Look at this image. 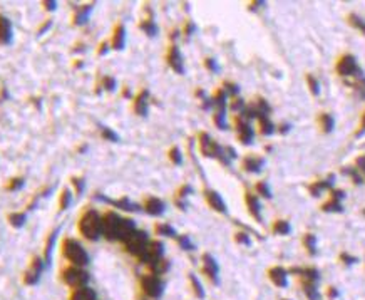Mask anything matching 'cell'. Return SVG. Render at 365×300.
<instances>
[{"label": "cell", "instance_id": "obj_1", "mask_svg": "<svg viewBox=\"0 0 365 300\" xmlns=\"http://www.w3.org/2000/svg\"><path fill=\"white\" fill-rule=\"evenodd\" d=\"M79 233L86 240L95 241L99 237H102V223H101V215L95 210H86L78 223Z\"/></svg>", "mask_w": 365, "mask_h": 300}, {"label": "cell", "instance_id": "obj_2", "mask_svg": "<svg viewBox=\"0 0 365 300\" xmlns=\"http://www.w3.org/2000/svg\"><path fill=\"white\" fill-rule=\"evenodd\" d=\"M62 255L66 257L74 267H86L89 264V253L78 240L66 238L62 241Z\"/></svg>", "mask_w": 365, "mask_h": 300}, {"label": "cell", "instance_id": "obj_3", "mask_svg": "<svg viewBox=\"0 0 365 300\" xmlns=\"http://www.w3.org/2000/svg\"><path fill=\"white\" fill-rule=\"evenodd\" d=\"M198 144H200V151L203 156L206 158H216L220 159L223 164H229V159L225 155V148H221L208 133H200L198 136Z\"/></svg>", "mask_w": 365, "mask_h": 300}, {"label": "cell", "instance_id": "obj_4", "mask_svg": "<svg viewBox=\"0 0 365 300\" xmlns=\"http://www.w3.org/2000/svg\"><path fill=\"white\" fill-rule=\"evenodd\" d=\"M337 74L342 76V78H362L363 72L362 69L358 67L357 59L352 54H343L340 59L337 61Z\"/></svg>", "mask_w": 365, "mask_h": 300}, {"label": "cell", "instance_id": "obj_5", "mask_svg": "<svg viewBox=\"0 0 365 300\" xmlns=\"http://www.w3.org/2000/svg\"><path fill=\"white\" fill-rule=\"evenodd\" d=\"M62 282L72 287V289H79V287H86L89 282V273L82 270L81 267H67L66 270H62Z\"/></svg>", "mask_w": 365, "mask_h": 300}, {"label": "cell", "instance_id": "obj_6", "mask_svg": "<svg viewBox=\"0 0 365 300\" xmlns=\"http://www.w3.org/2000/svg\"><path fill=\"white\" fill-rule=\"evenodd\" d=\"M119 221L121 216L109 210L104 215L101 216V223H102V237L109 241H116L118 240V228H119Z\"/></svg>", "mask_w": 365, "mask_h": 300}, {"label": "cell", "instance_id": "obj_7", "mask_svg": "<svg viewBox=\"0 0 365 300\" xmlns=\"http://www.w3.org/2000/svg\"><path fill=\"white\" fill-rule=\"evenodd\" d=\"M149 238H148V233L143 232V230H136L129 238H127L124 241V247H126V250L129 252L131 255H134V257H141V255L144 253L146 250V247H148L149 243Z\"/></svg>", "mask_w": 365, "mask_h": 300}, {"label": "cell", "instance_id": "obj_8", "mask_svg": "<svg viewBox=\"0 0 365 300\" xmlns=\"http://www.w3.org/2000/svg\"><path fill=\"white\" fill-rule=\"evenodd\" d=\"M163 255H164V245L159 240H152L148 243V247H146V250L139 257V260L143 261V264L151 267V265H155L156 261L161 260Z\"/></svg>", "mask_w": 365, "mask_h": 300}, {"label": "cell", "instance_id": "obj_9", "mask_svg": "<svg viewBox=\"0 0 365 300\" xmlns=\"http://www.w3.org/2000/svg\"><path fill=\"white\" fill-rule=\"evenodd\" d=\"M235 127H236V136H238V141L241 144H252L253 139H255V131L252 124H249V121L241 118L240 114L235 118Z\"/></svg>", "mask_w": 365, "mask_h": 300}, {"label": "cell", "instance_id": "obj_10", "mask_svg": "<svg viewBox=\"0 0 365 300\" xmlns=\"http://www.w3.org/2000/svg\"><path fill=\"white\" fill-rule=\"evenodd\" d=\"M141 287H143L146 295H149L151 298L161 297L163 293V282L155 273H149V275H144L141 278Z\"/></svg>", "mask_w": 365, "mask_h": 300}, {"label": "cell", "instance_id": "obj_11", "mask_svg": "<svg viewBox=\"0 0 365 300\" xmlns=\"http://www.w3.org/2000/svg\"><path fill=\"white\" fill-rule=\"evenodd\" d=\"M44 267H46V261H44L42 258H39V257H34V258H32L29 269L25 270V273H24V284L35 285L37 282H39Z\"/></svg>", "mask_w": 365, "mask_h": 300}, {"label": "cell", "instance_id": "obj_12", "mask_svg": "<svg viewBox=\"0 0 365 300\" xmlns=\"http://www.w3.org/2000/svg\"><path fill=\"white\" fill-rule=\"evenodd\" d=\"M166 62L168 66L175 71L176 74H184V59H183V54L176 44H172L168 49V54H166Z\"/></svg>", "mask_w": 365, "mask_h": 300}, {"label": "cell", "instance_id": "obj_13", "mask_svg": "<svg viewBox=\"0 0 365 300\" xmlns=\"http://www.w3.org/2000/svg\"><path fill=\"white\" fill-rule=\"evenodd\" d=\"M204 200H206V203L209 205L211 210H215V212L218 213H226L228 210H226V203L225 200L221 198V195L218 193V191L215 190H204Z\"/></svg>", "mask_w": 365, "mask_h": 300}, {"label": "cell", "instance_id": "obj_14", "mask_svg": "<svg viewBox=\"0 0 365 300\" xmlns=\"http://www.w3.org/2000/svg\"><path fill=\"white\" fill-rule=\"evenodd\" d=\"M132 109L138 116H148V109H149V91L148 89H143L139 91L138 96L132 101Z\"/></svg>", "mask_w": 365, "mask_h": 300}, {"label": "cell", "instance_id": "obj_15", "mask_svg": "<svg viewBox=\"0 0 365 300\" xmlns=\"http://www.w3.org/2000/svg\"><path fill=\"white\" fill-rule=\"evenodd\" d=\"M143 208H144V212L151 216H161L166 210V205L163 200H159L156 196H148L143 203Z\"/></svg>", "mask_w": 365, "mask_h": 300}, {"label": "cell", "instance_id": "obj_16", "mask_svg": "<svg viewBox=\"0 0 365 300\" xmlns=\"http://www.w3.org/2000/svg\"><path fill=\"white\" fill-rule=\"evenodd\" d=\"M203 273L206 275L211 282H218V272H220V269H218V264H216V260L213 258V255H209V253H204L203 257Z\"/></svg>", "mask_w": 365, "mask_h": 300}, {"label": "cell", "instance_id": "obj_17", "mask_svg": "<svg viewBox=\"0 0 365 300\" xmlns=\"http://www.w3.org/2000/svg\"><path fill=\"white\" fill-rule=\"evenodd\" d=\"M263 166H265V158L257 156V155H248L243 158L241 161V168L248 171V173H260Z\"/></svg>", "mask_w": 365, "mask_h": 300}, {"label": "cell", "instance_id": "obj_18", "mask_svg": "<svg viewBox=\"0 0 365 300\" xmlns=\"http://www.w3.org/2000/svg\"><path fill=\"white\" fill-rule=\"evenodd\" d=\"M14 37V27L7 17L0 14V46H9Z\"/></svg>", "mask_w": 365, "mask_h": 300}, {"label": "cell", "instance_id": "obj_19", "mask_svg": "<svg viewBox=\"0 0 365 300\" xmlns=\"http://www.w3.org/2000/svg\"><path fill=\"white\" fill-rule=\"evenodd\" d=\"M136 223H134V220L131 218H123L121 216V221H119V228H118V240L119 241H124L131 237V235L136 232Z\"/></svg>", "mask_w": 365, "mask_h": 300}, {"label": "cell", "instance_id": "obj_20", "mask_svg": "<svg viewBox=\"0 0 365 300\" xmlns=\"http://www.w3.org/2000/svg\"><path fill=\"white\" fill-rule=\"evenodd\" d=\"M334 180H335V176H334V175H329V176L325 178V180L312 181V184H309L310 195H312V196H320L325 190H332V186H334Z\"/></svg>", "mask_w": 365, "mask_h": 300}, {"label": "cell", "instance_id": "obj_21", "mask_svg": "<svg viewBox=\"0 0 365 300\" xmlns=\"http://www.w3.org/2000/svg\"><path fill=\"white\" fill-rule=\"evenodd\" d=\"M245 203H246L248 213L252 215L257 221H261V207H260L258 196L253 195V193H249V191H246V193H245Z\"/></svg>", "mask_w": 365, "mask_h": 300}, {"label": "cell", "instance_id": "obj_22", "mask_svg": "<svg viewBox=\"0 0 365 300\" xmlns=\"http://www.w3.org/2000/svg\"><path fill=\"white\" fill-rule=\"evenodd\" d=\"M126 46V27L123 24H118L114 27L112 32V39H111V49L114 50H123Z\"/></svg>", "mask_w": 365, "mask_h": 300}, {"label": "cell", "instance_id": "obj_23", "mask_svg": "<svg viewBox=\"0 0 365 300\" xmlns=\"http://www.w3.org/2000/svg\"><path fill=\"white\" fill-rule=\"evenodd\" d=\"M98 200L106 201V203H109V205H112V207H116V208L126 210V212H138V210H139V205L132 203L129 198H121V200H109V198H104V196H98Z\"/></svg>", "mask_w": 365, "mask_h": 300}, {"label": "cell", "instance_id": "obj_24", "mask_svg": "<svg viewBox=\"0 0 365 300\" xmlns=\"http://www.w3.org/2000/svg\"><path fill=\"white\" fill-rule=\"evenodd\" d=\"M94 9V4H86V5H81V7L75 10L74 14V25H84L89 21V15Z\"/></svg>", "mask_w": 365, "mask_h": 300}, {"label": "cell", "instance_id": "obj_25", "mask_svg": "<svg viewBox=\"0 0 365 300\" xmlns=\"http://www.w3.org/2000/svg\"><path fill=\"white\" fill-rule=\"evenodd\" d=\"M268 277H270V280L277 287H285L286 285V270L281 269V267H273V269H270Z\"/></svg>", "mask_w": 365, "mask_h": 300}, {"label": "cell", "instance_id": "obj_26", "mask_svg": "<svg viewBox=\"0 0 365 300\" xmlns=\"http://www.w3.org/2000/svg\"><path fill=\"white\" fill-rule=\"evenodd\" d=\"M335 126V119L330 113H320L318 116V127L322 133H332Z\"/></svg>", "mask_w": 365, "mask_h": 300}, {"label": "cell", "instance_id": "obj_27", "mask_svg": "<svg viewBox=\"0 0 365 300\" xmlns=\"http://www.w3.org/2000/svg\"><path fill=\"white\" fill-rule=\"evenodd\" d=\"M70 300H95V292L89 287H79L70 293Z\"/></svg>", "mask_w": 365, "mask_h": 300}, {"label": "cell", "instance_id": "obj_28", "mask_svg": "<svg viewBox=\"0 0 365 300\" xmlns=\"http://www.w3.org/2000/svg\"><path fill=\"white\" fill-rule=\"evenodd\" d=\"M57 233H59V228H55L54 232L49 233V237H47L46 248H44V261H46V265H49L50 260H52V250H54V243H55Z\"/></svg>", "mask_w": 365, "mask_h": 300}, {"label": "cell", "instance_id": "obj_29", "mask_svg": "<svg viewBox=\"0 0 365 300\" xmlns=\"http://www.w3.org/2000/svg\"><path fill=\"white\" fill-rule=\"evenodd\" d=\"M191 191H193V190H191L189 184H183V186L176 191L175 203H176V205L181 208V210H186V198L191 195Z\"/></svg>", "mask_w": 365, "mask_h": 300}, {"label": "cell", "instance_id": "obj_30", "mask_svg": "<svg viewBox=\"0 0 365 300\" xmlns=\"http://www.w3.org/2000/svg\"><path fill=\"white\" fill-rule=\"evenodd\" d=\"M322 212H326V213H342L343 212L342 201L335 200V198H330L329 201H325L323 205H322Z\"/></svg>", "mask_w": 365, "mask_h": 300}, {"label": "cell", "instance_id": "obj_31", "mask_svg": "<svg viewBox=\"0 0 365 300\" xmlns=\"http://www.w3.org/2000/svg\"><path fill=\"white\" fill-rule=\"evenodd\" d=\"M155 232H156V235H161V237H171V238L178 237L176 230L172 228L171 225H168V223H156Z\"/></svg>", "mask_w": 365, "mask_h": 300}, {"label": "cell", "instance_id": "obj_32", "mask_svg": "<svg viewBox=\"0 0 365 300\" xmlns=\"http://www.w3.org/2000/svg\"><path fill=\"white\" fill-rule=\"evenodd\" d=\"M139 29L149 37H155L158 34V25H156L155 21H152V18H144V21H141Z\"/></svg>", "mask_w": 365, "mask_h": 300}, {"label": "cell", "instance_id": "obj_33", "mask_svg": "<svg viewBox=\"0 0 365 300\" xmlns=\"http://www.w3.org/2000/svg\"><path fill=\"white\" fill-rule=\"evenodd\" d=\"M272 232H273L275 235H288V233L292 232L290 221H288V220H277V221L273 223Z\"/></svg>", "mask_w": 365, "mask_h": 300}, {"label": "cell", "instance_id": "obj_34", "mask_svg": "<svg viewBox=\"0 0 365 300\" xmlns=\"http://www.w3.org/2000/svg\"><path fill=\"white\" fill-rule=\"evenodd\" d=\"M273 131H275V126L270 119L268 118L258 119V133L261 136H270V135H273Z\"/></svg>", "mask_w": 365, "mask_h": 300}, {"label": "cell", "instance_id": "obj_35", "mask_svg": "<svg viewBox=\"0 0 365 300\" xmlns=\"http://www.w3.org/2000/svg\"><path fill=\"white\" fill-rule=\"evenodd\" d=\"M25 220H27V215L24 212H15L9 215V223L14 228H22L25 225Z\"/></svg>", "mask_w": 365, "mask_h": 300}, {"label": "cell", "instance_id": "obj_36", "mask_svg": "<svg viewBox=\"0 0 365 300\" xmlns=\"http://www.w3.org/2000/svg\"><path fill=\"white\" fill-rule=\"evenodd\" d=\"M70 203H72V193H70L69 188H64L61 191V198H59V210L61 212L67 210L70 207Z\"/></svg>", "mask_w": 365, "mask_h": 300}, {"label": "cell", "instance_id": "obj_37", "mask_svg": "<svg viewBox=\"0 0 365 300\" xmlns=\"http://www.w3.org/2000/svg\"><path fill=\"white\" fill-rule=\"evenodd\" d=\"M303 247L306 248V252L310 255L317 253V237L313 233H306L303 237Z\"/></svg>", "mask_w": 365, "mask_h": 300}, {"label": "cell", "instance_id": "obj_38", "mask_svg": "<svg viewBox=\"0 0 365 300\" xmlns=\"http://www.w3.org/2000/svg\"><path fill=\"white\" fill-rule=\"evenodd\" d=\"M342 173L347 175V176H350L352 180H354L355 184H362V183H363V178H362L360 171H358L357 168H352V166H345V168H342Z\"/></svg>", "mask_w": 365, "mask_h": 300}, {"label": "cell", "instance_id": "obj_39", "mask_svg": "<svg viewBox=\"0 0 365 300\" xmlns=\"http://www.w3.org/2000/svg\"><path fill=\"white\" fill-rule=\"evenodd\" d=\"M223 91L226 92V96H232V99H233V98H238L240 87H238V84H235V82L225 81L223 82Z\"/></svg>", "mask_w": 365, "mask_h": 300}, {"label": "cell", "instance_id": "obj_40", "mask_svg": "<svg viewBox=\"0 0 365 300\" xmlns=\"http://www.w3.org/2000/svg\"><path fill=\"white\" fill-rule=\"evenodd\" d=\"M306 84H309V89H310L312 96H318L320 94V82L317 81L315 76L306 74Z\"/></svg>", "mask_w": 365, "mask_h": 300}, {"label": "cell", "instance_id": "obj_41", "mask_svg": "<svg viewBox=\"0 0 365 300\" xmlns=\"http://www.w3.org/2000/svg\"><path fill=\"white\" fill-rule=\"evenodd\" d=\"M168 158H169V161L172 164H181L183 163V155H181V151H179L178 146H172V148L168 151Z\"/></svg>", "mask_w": 365, "mask_h": 300}, {"label": "cell", "instance_id": "obj_42", "mask_svg": "<svg viewBox=\"0 0 365 300\" xmlns=\"http://www.w3.org/2000/svg\"><path fill=\"white\" fill-rule=\"evenodd\" d=\"M255 190H257V193H258L260 196L272 198V190H270V186H268L266 181H258L257 184H255Z\"/></svg>", "mask_w": 365, "mask_h": 300}, {"label": "cell", "instance_id": "obj_43", "mask_svg": "<svg viewBox=\"0 0 365 300\" xmlns=\"http://www.w3.org/2000/svg\"><path fill=\"white\" fill-rule=\"evenodd\" d=\"M189 282H191V287H193V292L196 293V297L203 298V297H204V290H203V287H201V284H200V280L196 278V275L189 273Z\"/></svg>", "mask_w": 365, "mask_h": 300}, {"label": "cell", "instance_id": "obj_44", "mask_svg": "<svg viewBox=\"0 0 365 300\" xmlns=\"http://www.w3.org/2000/svg\"><path fill=\"white\" fill-rule=\"evenodd\" d=\"M101 136L106 139V141H111V143H118L119 141V136L116 131H112L111 127H102L101 129Z\"/></svg>", "mask_w": 365, "mask_h": 300}, {"label": "cell", "instance_id": "obj_45", "mask_svg": "<svg viewBox=\"0 0 365 300\" xmlns=\"http://www.w3.org/2000/svg\"><path fill=\"white\" fill-rule=\"evenodd\" d=\"M176 240H178V243H179V247L183 248V250H195L193 241H191V238L188 237V235H178Z\"/></svg>", "mask_w": 365, "mask_h": 300}, {"label": "cell", "instance_id": "obj_46", "mask_svg": "<svg viewBox=\"0 0 365 300\" xmlns=\"http://www.w3.org/2000/svg\"><path fill=\"white\" fill-rule=\"evenodd\" d=\"M349 24L354 25L355 29L362 30L363 34H365V21H363V18H360V17L355 15V14H350V15H349Z\"/></svg>", "mask_w": 365, "mask_h": 300}, {"label": "cell", "instance_id": "obj_47", "mask_svg": "<svg viewBox=\"0 0 365 300\" xmlns=\"http://www.w3.org/2000/svg\"><path fill=\"white\" fill-rule=\"evenodd\" d=\"M25 184V180L24 178H12V180H9L7 183V188L9 191H18V190H22V186Z\"/></svg>", "mask_w": 365, "mask_h": 300}, {"label": "cell", "instance_id": "obj_48", "mask_svg": "<svg viewBox=\"0 0 365 300\" xmlns=\"http://www.w3.org/2000/svg\"><path fill=\"white\" fill-rule=\"evenodd\" d=\"M235 241L240 245H252V240H249V235L246 232H236L235 233Z\"/></svg>", "mask_w": 365, "mask_h": 300}, {"label": "cell", "instance_id": "obj_49", "mask_svg": "<svg viewBox=\"0 0 365 300\" xmlns=\"http://www.w3.org/2000/svg\"><path fill=\"white\" fill-rule=\"evenodd\" d=\"M70 181H72V184H74L75 193H78V195H82V193H84V188H86V181H84V178H78V176H74Z\"/></svg>", "mask_w": 365, "mask_h": 300}, {"label": "cell", "instance_id": "obj_50", "mask_svg": "<svg viewBox=\"0 0 365 300\" xmlns=\"http://www.w3.org/2000/svg\"><path fill=\"white\" fill-rule=\"evenodd\" d=\"M102 87H104L107 92H112L114 89H116V79L111 78V76H106V78L102 79Z\"/></svg>", "mask_w": 365, "mask_h": 300}, {"label": "cell", "instance_id": "obj_51", "mask_svg": "<svg viewBox=\"0 0 365 300\" xmlns=\"http://www.w3.org/2000/svg\"><path fill=\"white\" fill-rule=\"evenodd\" d=\"M354 89L358 92L360 98H365V78H357V81L354 82Z\"/></svg>", "mask_w": 365, "mask_h": 300}, {"label": "cell", "instance_id": "obj_52", "mask_svg": "<svg viewBox=\"0 0 365 300\" xmlns=\"http://www.w3.org/2000/svg\"><path fill=\"white\" fill-rule=\"evenodd\" d=\"M229 107H232V111H235V113H241L243 109H245V101H243L241 98H233Z\"/></svg>", "mask_w": 365, "mask_h": 300}, {"label": "cell", "instance_id": "obj_53", "mask_svg": "<svg viewBox=\"0 0 365 300\" xmlns=\"http://www.w3.org/2000/svg\"><path fill=\"white\" fill-rule=\"evenodd\" d=\"M204 67H206L208 71H211V72L220 71V66H218V62L213 59V57H206V59H204Z\"/></svg>", "mask_w": 365, "mask_h": 300}, {"label": "cell", "instance_id": "obj_54", "mask_svg": "<svg viewBox=\"0 0 365 300\" xmlns=\"http://www.w3.org/2000/svg\"><path fill=\"white\" fill-rule=\"evenodd\" d=\"M355 168H357L358 171H360V173L365 175V155L358 156V158L355 159Z\"/></svg>", "mask_w": 365, "mask_h": 300}, {"label": "cell", "instance_id": "obj_55", "mask_svg": "<svg viewBox=\"0 0 365 300\" xmlns=\"http://www.w3.org/2000/svg\"><path fill=\"white\" fill-rule=\"evenodd\" d=\"M195 30H196V25H195L193 22H191V21H188V22H186V25H184V35L189 37L191 34H193Z\"/></svg>", "mask_w": 365, "mask_h": 300}, {"label": "cell", "instance_id": "obj_56", "mask_svg": "<svg viewBox=\"0 0 365 300\" xmlns=\"http://www.w3.org/2000/svg\"><path fill=\"white\" fill-rule=\"evenodd\" d=\"M109 46H111V44H109V42H102V44H101V46H99V50H98V54H99V55H104V54L107 52V50H109V49H111V47H109Z\"/></svg>", "mask_w": 365, "mask_h": 300}, {"label": "cell", "instance_id": "obj_57", "mask_svg": "<svg viewBox=\"0 0 365 300\" xmlns=\"http://www.w3.org/2000/svg\"><path fill=\"white\" fill-rule=\"evenodd\" d=\"M42 5L46 7V10H55L57 9V2H44Z\"/></svg>", "mask_w": 365, "mask_h": 300}, {"label": "cell", "instance_id": "obj_58", "mask_svg": "<svg viewBox=\"0 0 365 300\" xmlns=\"http://www.w3.org/2000/svg\"><path fill=\"white\" fill-rule=\"evenodd\" d=\"M340 258L345 260V264H349V265H350V264H354V261H355V258H354V257H349L347 253H342V255H340Z\"/></svg>", "mask_w": 365, "mask_h": 300}, {"label": "cell", "instance_id": "obj_59", "mask_svg": "<svg viewBox=\"0 0 365 300\" xmlns=\"http://www.w3.org/2000/svg\"><path fill=\"white\" fill-rule=\"evenodd\" d=\"M365 133V113H363V116H362V124H360V131L357 133V136H360Z\"/></svg>", "mask_w": 365, "mask_h": 300}, {"label": "cell", "instance_id": "obj_60", "mask_svg": "<svg viewBox=\"0 0 365 300\" xmlns=\"http://www.w3.org/2000/svg\"><path fill=\"white\" fill-rule=\"evenodd\" d=\"M50 25H52V21H47L46 24H44V27H42V29L39 30V35H42V34H44V32H46V30H47V29L50 27Z\"/></svg>", "mask_w": 365, "mask_h": 300}, {"label": "cell", "instance_id": "obj_61", "mask_svg": "<svg viewBox=\"0 0 365 300\" xmlns=\"http://www.w3.org/2000/svg\"><path fill=\"white\" fill-rule=\"evenodd\" d=\"M363 215H365V210H363Z\"/></svg>", "mask_w": 365, "mask_h": 300}]
</instances>
